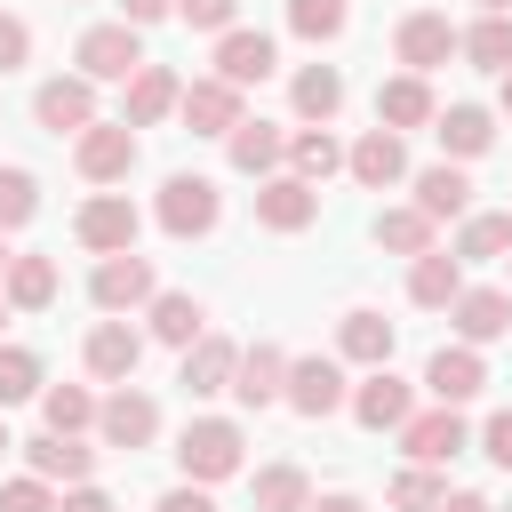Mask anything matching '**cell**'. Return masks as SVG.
Returning <instances> with one entry per match:
<instances>
[{
    "label": "cell",
    "instance_id": "51",
    "mask_svg": "<svg viewBox=\"0 0 512 512\" xmlns=\"http://www.w3.org/2000/svg\"><path fill=\"white\" fill-rule=\"evenodd\" d=\"M312 512H368L360 496H312Z\"/></svg>",
    "mask_w": 512,
    "mask_h": 512
},
{
    "label": "cell",
    "instance_id": "15",
    "mask_svg": "<svg viewBox=\"0 0 512 512\" xmlns=\"http://www.w3.org/2000/svg\"><path fill=\"white\" fill-rule=\"evenodd\" d=\"M232 400H240V408H272V400H288V352H280V344H248L240 368H232Z\"/></svg>",
    "mask_w": 512,
    "mask_h": 512
},
{
    "label": "cell",
    "instance_id": "26",
    "mask_svg": "<svg viewBox=\"0 0 512 512\" xmlns=\"http://www.w3.org/2000/svg\"><path fill=\"white\" fill-rule=\"evenodd\" d=\"M224 152H232V168H240V176H256V184H264V176L288 160V136H280L272 120H240V128L224 136Z\"/></svg>",
    "mask_w": 512,
    "mask_h": 512
},
{
    "label": "cell",
    "instance_id": "27",
    "mask_svg": "<svg viewBox=\"0 0 512 512\" xmlns=\"http://www.w3.org/2000/svg\"><path fill=\"white\" fill-rule=\"evenodd\" d=\"M144 312H152V336L176 344V352H192V344L208 336V312H200V296H184V288H160Z\"/></svg>",
    "mask_w": 512,
    "mask_h": 512
},
{
    "label": "cell",
    "instance_id": "10",
    "mask_svg": "<svg viewBox=\"0 0 512 512\" xmlns=\"http://www.w3.org/2000/svg\"><path fill=\"white\" fill-rule=\"evenodd\" d=\"M320 216V184H304V176H264L256 184V224L264 232H304Z\"/></svg>",
    "mask_w": 512,
    "mask_h": 512
},
{
    "label": "cell",
    "instance_id": "11",
    "mask_svg": "<svg viewBox=\"0 0 512 512\" xmlns=\"http://www.w3.org/2000/svg\"><path fill=\"white\" fill-rule=\"evenodd\" d=\"M88 296H96V312H136V304H152V296H160V280H152V264H144V256H104V264H96V280H88Z\"/></svg>",
    "mask_w": 512,
    "mask_h": 512
},
{
    "label": "cell",
    "instance_id": "16",
    "mask_svg": "<svg viewBox=\"0 0 512 512\" xmlns=\"http://www.w3.org/2000/svg\"><path fill=\"white\" fill-rule=\"evenodd\" d=\"M176 112H184V128H192V136H232V128L248 120V112H240V88H232V80H192Z\"/></svg>",
    "mask_w": 512,
    "mask_h": 512
},
{
    "label": "cell",
    "instance_id": "19",
    "mask_svg": "<svg viewBox=\"0 0 512 512\" xmlns=\"http://www.w3.org/2000/svg\"><path fill=\"white\" fill-rule=\"evenodd\" d=\"M344 168H352V184L384 192V184H400V176H408V144H400L392 128H368V136L344 152Z\"/></svg>",
    "mask_w": 512,
    "mask_h": 512
},
{
    "label": "cell",
    "instance_id": "32",
    "mask_svg": "<svg viewBox=\"0 0 512 512\" xmlns=\"http://www.w3.org/2000/svg\"><path fill=\"white\" fill-rule=\"evenodd\" d=\"M0 296H8V312H48L56 304V264L48 256H16L8 280H0Z\"/></svg>",
    "mask_w": 512,
    "mask_h": 512
},
{
    "label": "cell",
    "instance_id": "18",
    "mask_svg": "<svg viewBox=\"0 0 512 512\" xmlns=\"http://www.w3.org/2000/svg\"><path fill=\"white\" fill-rule=\"evenodd\" d=\"M24 464H32V480H48V488H56V480L80 488L88 464H96V448H80L72 432H32V440H24Z\"/></svg>",
    "mask_w": 512,
    "mask_h": 512
},
{
    "label": "cell",
    "instance_id": "34",
    "mask_svg": "<svg viewBox=\"0 0 512 512\" xmlns=\"http://www.w3.org/2000/svg\"><path fill=\"white\" fill-rule=\"evenodd\" d=\"M344 168V144L328 136V128H296L288 136V176H304V184H328Z\"/></svg>",
    "mask_w": 512,
    "mask_h": 512
},
{
    "label": "cell",
    "instance_id": "49",
    "mask_svg": "<svg viewBox=\"0 0 512 512\" xmlns=\"http://www.w3.org/2000/svg\"><path fill=\"white\" fill-rule=\"evenodd\" d=\"M56 512H112V496H104V488H88V480H80V488H64V504H56Z\"/></svg>",
    "mask_w": 512,
    "mask_h": 512
},
{
    "label": "cell",
    "instance_id": "48",
    "mask_svg": "<svg viewBox=\"0 0 512 512\" xmlns=\"http://www.w3.org/2000/svg\"><path fill=\"white\" fill-rule=\"evenodd\" d=\"M152 512H216V504H208V488H192V480H184V488H168Z\"/></svg>",
    "mask_w": 512,
    "mask_h": 512
},
{
    "label": "cell",
    "instance_id": "9",
    "mask_svg": "<svg viewBox=\"0 0 512 512\" xmlns=\"http://www.w3.org/2000/svg\"><path fill=\"white\" fill-rule=\"evenodd\" d=\"M32 120L40 128H56V136H80V128H96V80H40V96H32Z\"/></svg>",
    "mask_w": 512,
    "mask_h": 512
},
{
    "label": "cell",
    "instance_id": "3",
    "mask_svg": "<svg viewBox=\"0 0 512 512\" xmlns=\"http://www.w3.org/2000/svg\"><path fill=\"white\" fill-rule=\"evenodd\" d=\"M216 216H224V200H216L208 176H168L160 184V232L168 240H200V232H216Z\"/></svg>",
    "mask_w": 512,
    "mask_h": 512
},
{
    "label": "cell",
    "instance_id": "2",
    "mask_svg": "<svg viewBox=\"0 0 512 512\" xmlns=\"http://www.w3.org/2000/svg\"><path fill=\"white\" fill-rule=\"evenodd\" d=\"M72 56H80V80H120V88H128V80L144 72V40H136V24H88Z\"/></svg>",
    "mask_w": 512,
    "mask_h": 512
},
{
    "label": "cell",
    "instance_id": "47",
    "mask_svg": "<svg viewBox=\"0 0 512 512\" xmlns=\"http://www.w3.org/2000/svg\"><path fill=\"white\" fill-rule=\"evenodd\" d=\"M160 16H176V0H120V24H160Z\"/></svg>",
    "mask_w": 512,
    "mask_h": 512
},
{
    "label": "cell",
    "instance_id": "38",
    "mask_svg": "<svg viewBox=\"0 0 512 512\" xmlns=\"http://www.w3.org/2000/svg\"><path fill=\"white\" fill-rule=\"evenodd\" d=\"M464 56H472L480 72H512V16H480V24L464 32Z\"/></svg>",
    "mask_w": 512,
    "mask_h": 512
},
{
    "label": "cell",
    "instance_id": "35",
    "mask_svg": "<svg viewBox=\"0 0 512 512\" xmlns=\"http://www.w3.org/2000/svg\"><path fill=\"white\" fill-rule=\"evenodd\" d=\"M376 248H392V256H432V216L424 208H384L376 216Z\"/></svg>",
    "mask_w": 512,
    "mask_h": 512
},
{
    "label": "cell",
    "instance_id": "12",
    "mask_svg": "<svg viewBox=\"0 0 512 512\" xmlns=\"http://www.w3.org/2000/svg\"><path fill=\"white\" fill-rule=\"evenodd\" d=\"M288 408H296V416H336V408H344V368H336L328 352L288 360Z\"/></svg>",
    "mask_w": 512,
    "mask_h": 512
},
{
    "label": "cell",
    "instance_id": "23",
    "mask_svg": "<svg viewBox=\"0 0 512 512\" xmlns=\"http://www.w3.org/2000/svg\"><path fill=\"white\" fill-rule=\"evenodd\" d=\"M136 360H144V336H136L128 320H104V328H88V376H104V384H128V376H136Z\"/></svg>",
    "mask_w": 512,
    "mask_h": 512
},
{
    "label": "cell",
    "instance_id": "54",
    "mask_svg": "<svg viewBox=\"0 0 512 512\" xmlns=\"http://www.w3.org/2000/svg\"><path fill=\"white\" fill-rule=\"evenodd\" d=\"M504 112H512V72H504Z\"/></svg>",
    "mask_w": 512,
    "mask_h": 512
},
{
    "label": "cell",
    "instance_id": "29",
    "mask_svg": "<svg viewBox=\"0 0 512 512\" xmlns=\"http://www.w3.org/2000/svg\"><path fill=\"white\" fill-rule=\"evenodd\" d=\"M336 352L344 360H360V368H392V320L384 312H344V328H336Z\"/></svg>",
    "mask_w": 512,
    "mask_h": 512
},
{
    "label": "cell",
    "instance_id": "55",
    "mask_svg": "<svg viewBox=\"0 0 512 512\" xmlns=\"http://www.w3.org/2000/svg\"><path fill=\"white\" fill-rule=\"evenodd\" d=\"M0 448H16V440H8V424H0Z\"/></svg>",
    "mask_w": 512,
    "mask_h": 512
},
{
    "label": "cell",
    "instance_id": "44",
    "mask_svg": "<svg viewBox=\"0 0 512 512\" xmlns=\"http://www.w3.org/2000/svg\"><path fill=\"white\" fill-rule=\"evenodd\" d=\"M56 504H64V496H56V488H48V480H32V472H24V480H8V488H0V512H56Z\"/></svg>",
    "mask_w": 512,
    "mask_h": 512
},
{
    "label": "cell",
    "instance_id": "41",
    "mask_svg": "<svg viewBox=\"0 0 512 512\" xmlns=\"http://www.w3.org/2000/svg\"><path fill=\"white\" fill-rule=\"evenodd\" d=\"M32 216H40L32 168H0V232H16V224H32Z\"/></svg>",
    "mask_w": 512,
    "mask_h": 512
},
{
    "label": "cell",
    "instance_id": "1",
    "mask_svg": "<svg viewBox=\"0 0 512 512\" xmlns=\"http://www.w3.org/2000/svg\"><path fill=\"white\" fill-rule=\"evenodd\" d=\"M240 456H248V432H240L232 416H192V424L176 432V464H184V480H192V488L232 480V472H240Z\"/></svg>",
    "mask_w": 512,
    "mask_h": 512
},
{
    "label": "cell",
    "instance_id": "28",
    "mask_svg": "<svg viewBox=\"0 0 512 512\" xmlns=\"http://www.w3.org/2000/svg\"><path fill=\"white\" fill-rule=\"evenodd\" d=\"M288 104H296V120L328 128V120H336V104H344V72H336V64H304V72L288 80Z\"/></svg>",
    "mask_w": 512,
    "mask_h": 512
},
{
    "label": "cell",
    "instance_id": "8",
    "mask_svg": "<svg viewBox=\"0 0 512 512\" xmlns=\"http://www.w3.org/2000/svg\"><path fill=\"white\" fill-rule=\"evenodd\" d=\"M424 384H432V400H440V408H464V400H480V392H488V360H480L472 344H440V352L424 360Z\"/></svg>",
    "mask_w": 512,
    "mask_h": 512
},
{
    "label": "cell",
    "instance_id": "21",
    "mask_svg": "<svg viewBox=\"0 0 512 512\" xmlns=\"http://www.w3.org/2000/svg\"><path fill=\"white\" fill-rule=\"evenodd\" d=\"M176 104H184V80H176L168 64H144V72L128 80V104H120V120H128V128H152V120H168Z\"/></svg>",
    "mask_w": 512,
    "mask_h": 512
},
{
    "label": "cell",
    "instance_id": "52",
    "mask_svg": "<svg viewBox=\"0 0 512 512\" xmlns=\"http://www.w3.org/2000/svg\"><path fill=\"white\" fill-rule=\"evenodd\" d=\"M8 264H16V256H8V232H0V280H8Z\"/></svg>",
    "mask_w": 512,
    "mask_h": 512
},
{
    "label": "cell",
    "instance_id": "22",
    "mask_svg": "<svg viewBox=\"0 0 512 512\" xmlns=\"http://www.w3.org/2000/svg\"><path fill=\"white\" fill-rule=\"evenodd\" d=\"M432 120H440V104H432V88H424L416 72H400V80L376 88V128L400 136V128H432Z\"/></svg>",
    "mask_w": 512,
    "mask_h": 512
},
{
    "label": "cell",
    "instance_id": "56",
    "mask_svg": "<svg viewBox=\"0 0 512 512\" xmlns=\"http://www.w3.org/2000/svg\"><path fill=\"white\" fill-rule=\"evenodd\" d=\"M0 320H8V296H0Z\"/></svg>",
    "mask_w": 512,
    "mask_h": 512
},
{
    "label": "cell",
    "instance_id": "50",
    "mask_svg": "<svg viewBox=\"0 0 512 512\" xmlns=\"http://www.w3.org/2000/svg\"><path fill=\"white\" fill-rule=\"evenodd\" d=\"M440 512H496V504H488V496H472V488H464V496H448V504H440Z\"/></svg>",
    "mask_w": 512,
    "mask_h": 512
},
{
    "label": "cell",
    "instance_id": "39",
    "mask_svg": "<svg viewBox=\"0 0 512 512\" xmlns=\"http://www.w3.org/2000/svg\"><path fill=\"white\" fill-rule=\"evenodd\" d=\"M384 504H392V512H440V504H448V488H440V472H432V464H408V472L392 480V496H384Z\"/></svg>",
    "mask_w": 512,
    "mask_h": 512
},
{
    "label": "cell",
    "instance_id": "40",
    "mask_svg": "<svg viewBox=\"0 0 512 512\" xmlns=\"http://www.w3.org/2000/svg\"><path fill=\"white\" fill-rule=\"evenodd\" d=\"M344 24H352L344 0H288V32H296V40H336Z\"/></svg>",
    "mask_w": 512,
    "mask_h": 512
},
{
    "label": "cell",
    "instance_id": "45",
    "mask_svg": "<svg viewBox=\"0 0 512 512\" xmlns=\"http://www.w3.org/2000/svg\"><path fill=\"white\" fill-rule=\"evenodd\" d=\"M24 56H32V24L24 16H0V72H16Z\"/></svg>",
    "mask_w": 512,
    "mask_h": 512
},
{
    "label": "cell",
    "instance_id": "25",
    "mask_svg": "<svg viewBox=\"0 0 512 512\" xmlns=\"http://www.w3.org/2000/svg\"><path fill=\"white\" fill-rule=\"evenodd\" d=\"M432 136H440L448 160H480V152L496 144V120H488V104H448V112L432 120Z\"/></svg>",
    "mask_w": 512,
    "mask_h": 512
},
{
    "label": "cell",
    "instance_id": "13",
    "mask_svg": "<svg viewBox=\"0 0 512 512\" xmlns=\"http://www.w3.org/2000/svg\"><path fill=\"white\" fill-rule=\"evenodd\" d=\"M464 408H424V416H408L400 424V448H408V464H448V456H464Z\"/></svg>",
    "mask_w": 512,
    "mask_h": 512
},
{
    "label": "cell",
    "instance_id": "37",
    "mask_svg": "<svg viewBox=\"0 0 512 512\" xmlns=\"http://www.w3.org/2000/svg\"><path fill=\"white\" fill-rule=\"evenodd\" d=\"M96 408H104V400H88V384H48V392H40V416H48V432H72V440L96 424Z\"/></svg>",
    "mask_w": 512,
    "mask_h": 512
},
{
    "label": "cell",
    "instance_id": "5",
    "mask_svg": "<svg viewBox=\"0 0 512 512\" xmlns=\"http://www.w3.org/2000/svg\"><path fill=\"white\" fill-rule=\"evenodd\" d=\"M72 160H80L88 184H120V176L136 168V128H128V120H96V128L72 136Z\"/></svg>",
    "mask_w": 512,
    "mask_h": 512
},
{
    "label": "cell",
    "instance_id": "4",
    "mask_svg": "<svg viewBox=\"0 0 512 512\" xmlns=\"http://www.w3.org/2000/svg\"><path fill=\"white\" fill-rule=\"evenodd\" d=\"M392 48H400V64L424 80V72H440L456 48H464V32L440 16V8H416V16H400V32H392Z\"/></svg>",
    "mask_w": 512,
    "mask_h": 512
},
{
    "label": "cell",
    "instance_id": "31",
    "mask_svg": "<svg viewBox=\"0 0 512 512\" xmlns=\"http://www.w3.org/2000/svg\"><path fill=\"white\" fill-rule=\"evenodd\" d=\"M408 296H416L424 312H448V304L464 296V264H456V256H440V248H432V256H416V264H408Z\"/></svg>",
    "mask_w": 512,
    "mask_h": 512
},
{
    "label": "cell",
    "instance_id": "33",
    "mask_svg": "<svg viewBox=\"0 0 512 512\" xmlns=\"http://www.w3.org/2000/svg\"><path fill=\"white\" fill-rule=\"evenodd\" d=\"M448 256H456V264H504V256H512V208H504V216H464V232H456Z\"/></svg>",
    "mask_w": 512,
    "mask_h": 512
},
{
    "label": "cell",
    "instance_id": "20",
    "mask_svg": "<svg viewBox=\"0 0 512 512\" xmlns=\"http://www.w3.org/2000/svg\"><path fill=\"white\" fill-rule=\"evenodd\" d=\"M216 80H232V88L272 80V40H264V32H248V24H232V32L216 40Z\"/></svg>",
    "mask_w": 512,
    "mask_h": 512
},
{
    "label": "cell",
    "instance_id": "14",
    "mask_svg": "<svg viewBox=\"0 0 512 512\" xmlns=\"http://www.w3.org/2000/svg\"><path fill=\"white\" fill-rule=\"evenodd\" d=\"M448 320H456V344H496L504 328H512V288H464L456 304H448Z\"/></svg>",
    "mask_w": 512,
    "mask_h": 512
},
{
    "label": "cell",
    "instance_id": "46",
    "mask_svg": "<svg viewBox=\"0 0 512 512\" xmlns=\"http://www.w3.org/2000/svg\"><path fill=\"white\" fill-rule=\"evenodd\" d=\"M480 448H488V464H504V472H512V408H496V416H488Z\"/></svg>",
    "mask_w": 512,
    "mask_h": 512
},
{
    "label": "cell",
    "instance_id": "42",
    "mask_svg": "<svg viewBox=\"0 0 512 512\" xmlns=\"http://www.w3.org/2000/svg\"><path fill=\"white\" fill-rule=\"evenodd\" d=\"M32 392H40V352L0 344V408H16V400H32Z\"/></svg>",
    "mask_w": 512,
    "mask_h": 512
},
{
    "label": "cell",
    "instance_id": "6",
    "mask_svg": "<svg viewBox=\"0 0 512 512\" xmlns=\"http://www.w3.org/2000/svg\"><path fill=\"white\" fill-rule=\"evenodd\" d=\"M72 232H80L88 256H136V208H128V192H96L72 216Z\"/></svg>",
    "mask_w": 512,
    "mask_h": 512
},
{
    "label": "cell",
    "instance_id": "7",
    "mask_svg": "<svg viewBox=\"0 0 512 512\" xmlns=\"http://www.w3.org/2000/svg\"><path fill=\"white\" fill-rule=\"evenodd\" d=\"M96 432H104V448H128V456H136V448L160 440V400L136 392V384H120V392L96 408Z\"/></svg>",
    "mask_w": 512,
    "mask_h": 512
},
{
    "label": "cell",
    "instance_id": "30",
    "mask_svg": "<svg viewBox=\"0 0 512 512\" xmlns=\"http://www.w3.org/2000/svg\"><path fill=\"white\" fill-rule=\"evenodd\" d=\"M416 208H424L432 224H448V216H464V208H472V176H464L456 160H440V168H424V176H416Z\"/></svg>",
    "mask_w": 512,
    "mask_h": 512
},
{
    "label": "cell",
    "instance_id": "43",
    "mask_svg": "<svg viewBox=\"0 0 512 512\" xmlns=\"http://www.w3.org/2000/svg\"><path fill=\"white\" fill-rule=\"evenodd\" d=\"M176 16H184L192 32H216V40H224L232 16H240V0H176Z\"/></svg>",
    "mask_w": 512,
    "mask_h": 512
},
{
    "label": "cell",
    "instance_id": "57",
    "mask_svg": "<svg viewBox=\"0 0 512 512\" xmlns=\"http://www.w3.org/2000/svg\"><path fill=\"white\" fill-rule=\"evenodd\" d=\"M504 264H512V256H504Z\"/></svg>",
    "mask_w": 512,
    "mask_h": 512
},
{
    "label": "cell",
    "instance_id": "17",
    "mask_svg": "<svg viewBox=\"0 0 512 512\" xmlns=\"http://www.w3.org/2000/svg\"><path fill=\"white\" fill-rule=\"evenodd\" d=\"M352 416H360L368 432H400V424L416 416V392H408L392 368H368V384L352 392Z\"/></svg>",
    "mask_w": 512,
    "mask_h": 512
},
{
    "label": "cell",
    "instance_id": "53",
    "mask_svg": "<svg viewBox=\"0 0 512 512\" xmlns=\"http://www.w3.org/2000/svg\"><path fill=\"white\" fill-rule=\"evenodd\" d=\"M480 8H488V16H512V0H480Z\"/></svg>",
    "mask_w": 512,
    "mask_h": 512
},
{
    "label": "cell",
    "instance_id": "24",
    "mask_svg": "<svg viewBox=\"0 0 512 512\" xmlns=\"http://www.w3.org/2000/svg\"><path fill=\"white\" fill-rule=\"evenodd\" d=\"M232 368H240V344H224V336H200V344L184 352L176 384H184L192 400H208V392H232Z\"/></svg>",
    "mask_w": 512,
    "mask_h": 512
},
{
    "label": "cell",
    "instance_id": "36",
    "mask_svg": "<svg viewBox=\"0 0 512 512\" xmlns=\"http://www.w3.org/2000/svg\"><path fill=\"white\" fill-rule=\"evenodd\" d=\"M256 512H312L304 464H264V472H256Z\"/></svg>",
    "mask_w": 512,
    "mask_h": 512
}]
</instances>
